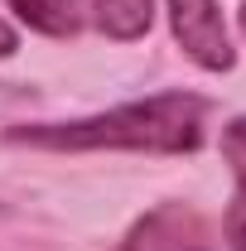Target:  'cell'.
<instances>
[{
  "label": "cell",
  "mask_w": 246,
  "mask_h": 251,
  "mask_svg": "<svg viewBox=\"0 0 246 251\" xmlns=\"http://www.w3.org/2000/svg\"><path fill=\"white\" fill-rule=\"evenodd\" d=\"M15 49H20V34H15L10 25H5V20H0V58H10Z\"/></svg>",
  "instance_id": "cell-7"
},
{
  "label": "cell",
  "mask_w": 246,
  "mask_h": 251,
  "mask_svg": "<svg viewBox=\"0 0 246 251\" xmlns=\"http://www.w3.org/2000/svg\"><path fill=\"white\" fill-rule=\"evenodd\" d=\"M111 251H217V237L208 218L188 203H159L145 218L130 222L121 242Z\"/></svg>",
  "instance_id": "cell-2"
},
{
  "label": "cell",
  "mask_w": 246,
  "mask_h": 251,
  "mask_svg": "<svg viewBox=\"0 0 246 251\" xmlns=\"http://www.w3.org/2000/svg\"><path fill=\"white\" fill-rule=\"evenodd\" d=\"M222 159L232 169V203H227L222 232L232 251H246V116H232L222 126Z\"/></svg>",
  "instance_id": "cell-4"
},
{
  "label": "cell",
  "mask_w": 246,
  "mask_h": 251,
  "mask_svg": "<svg viewBox=\"0 0 246 251\" xmlns=\"http://www.w3.org/2000/svg\"><path fill=\"white\" fill-rule=\"evenodd\" d=\"M237 25H242V34H246V5H242V15H237Z\"/></svg>",
  "instance_id": "cell-8"
},
{
  "label": "cell",
  "mask_w": 246,
  "mask_h": 251,
  "mask_svg": "<svg viewBox=\"0 0 246 251\" xmlns=\"http://www.w3.org/2000/svg\"><path fill=\"white\" fill-rule=\"evenodd\" d=\"M169 29L203 73H232L237 49L222 25V0H169Z\"/></svg>",
  "instance_id": "cell-3"
},
{
  "label": "cell",
  "mask_w": 246,
  "mask_h": 251,
  "mask_svg": "<svg viewBox=\"0 0 246 251\" xmlns=\"http://www.w3.org/2000/svg\"><path fill=\"white\" fill-rule=\"evenodd\" d=\"M208 97L198 92H154L145 101H125L101 116L82 121H44V126H10V145L29 150H130V155H193L203 145Z\"/></svg>",
  "instance_id": "cell-1"
},
{
  "label": "cell",
  "mask_w": 246,
  "mask_h": 251,
  "mask_svg": "<svg viewBox=\"0 0 246 251\" xmlns=\"http://www.w3.org/2000/svg\"><path fill=\"white\" fill-rule=\"evenodd\" d=\"M92 20L97 29L116 44L145 39L154 25V0H92Z\"/></svg>",
  "instance_id": "cell-5"
},
{
  "label": "cell",
  "mask_w": 246,
  "mask_h": 251,
  "mask_svg": "<svg viewBox=\"0 0 246 251\" xmlns=\"http://www.w3.org/2000/svg\"><path fill=\"white\" fill-rule=\"evenodd\" d=\"M29 29L49 34V39H73L82 15H77V0H5Z\"/></svg>",
  "instance_id": "cell-6"
}]
</instances>
